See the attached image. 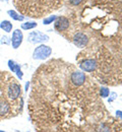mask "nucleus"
Returning <instances> with one entry per match:
<instances>
[{"mask_svg":"<svg viewBox=\"0 0 122 132\" xmlns=\"http://www.w3.org/2000/svg\"><path fill=\"white\" fill-rule=\"evenodd\" d=\"M21 96V86L15 82L14 78L10 80L7 85V97L11 102H15Z\"/></svg>","mask_w":122,"mask_h":132,"instance_id":"nucleus-1","label":"nucleus"},{"mask_svg":"<svg viewBox=\"0 0 122 132\" xmlns=\"http://www.w3.org/2000/svg\"><path fill=\"white\" fill-rule=\"evenodd\" d=\"M52 54V49L49 46L46 45H40L38 46L33 53V59L34 60H45L48 57H50Z\"/></svg>","mask_w":122,"mask_h":132,"instance_id":"nucleus-2","label":"nucleus"},{"mask_svg":"<svg viewBox=\"0 0 122 132\" xmlns=\"http://www.w3.org/2000/svg\"><path fill=\"white\" fill-rule=\"evenodd\" d=\"M49 37L45 34L41 33V32H32L29 34L28 36V42L32 43V44H41L44 42H48L49 41Z\"/></svg>","mask_w":122,"mask_h":132,"instance_id":"nucleus-3","label":"nucleus"},{"mask_svg":"<svg viewBox=\"0 0 122 132\" xmlns=\"http://www.w3.org/2000/svg\"><path fill=\"white\" fill-rule=\"evenodd\" d=\"M69 19L65 16H59L55 19L54 22V28L58 32H63L66 31L69 28Z\"/></svg>","mask_w":122,"mask_h":132,"instance_id":"nucleus-4","label":"nucleus"},{"mask_svg":"<svg viewBox=\"0 0 122 132\" xmlns=\"http://www.w3.org/2000/svg\"><path fill=\"white\" fill-rule=\"evenodd\" d=\"M86 74L83 71H74L70 75V80L73 85L75 86H82L84 83L86 82Z\"/></svg>","mask_w":122,"mask_h":132,"instance_id":"nucleus-5","label":"nucleus"},{"mask_svg":"<svg viewBox=\"0 0 122 132\" xmlns=\"http://www.w3.org/2000/svg\"><path fill=\"white\" fill-rule=\"evenodd\" d=\"M79 67L86 72H94L98 68V63L95 59H87L79 64Z\"/></svg>","mask_w":122,"mask_h":132,"instance_id":"nucleus-6","label":"nucleus"},{"mask_svg":"<svg viewBox=\"0 0 122 132\" xmlns=\"http://www.w3.org/2000/svg\"><path fill=\"white\" fill-rule=\"evenodd\" d=\"M88 42L87 36L84 33H76L73 37V43L78 48H84Z\"/></svg>","mask_w":122,"mask_h":132,"instance_id":"nucleus-7","label":"nucleus"},{"mask_svg":"<svg viewBox=\"0 0 122 132\" xmlns=\"http://www.w3.org/2000/svg\"><path fill=\"white\" fill-rule=\"evenodd\" d=\"M23 40V35L20 30H15L12 33V38H11V45L13 49H18V47L21 45Z\"/></svg>","mask_w":122,"mask_h":132,"instance_id":"nucleus-8","label":"nucleus"},{"mask_svg":"<svg viewBox=\"0 0 122 132\" xmlns=\"http://www.w3.org/2000/svg\"><path fill=\"white\" fill-rule=\"evenodd\" d=\"M8 67H9V69L12 71V72H15V74L18 75V77L21 80L22 79V77H23V73H22V71H21V69H20V66L17 64L14 61H12V60H9L8 61Z\"/></svg>","mask_w":122,"mask_h":132,"instance_id":"nucleus-9","label":"nucleus"},{"mask_svg":"<svg viewBox=\"0 0 122 132\" xmlns=\"http://www.w3.org/2000/svg\"><path fill=\"white\" fill-rule=\"evenodd\" d=\"M0 29L6 33H10L12 31V23L9 20H3L0 23Z\"/></svg>","mask_w":122,"mask_h":132,"instance_id":"nucleus-10","label":"nucleus"},{"mask_svg":"<svg viewBox=\"0 0 122 132\" xmlns=\"http://www.w3.org/2000/svg\"><path fill=\"white\" fill-rule=\"evenodd\" d=\"M7 13L9 14V16L11 17L12 19H14V20L22 21V20L25 19V16H23V15L18 14V12H17V11H14V10H8V11H7Z\"/></svg>","mask_w":122,"mask_h":132,"instance_id":"nucleus-11","label":"nucleus"},{"mask_svg":"<svg viewBox=\"0 0 122 132\" xmlns=\"http://www.w3.org/2000/svg\"><path fill=\"white\" fill-rule=\"evenodd\" d=\"M37 22L35 21H27V22H23L21 23V29L22 30H26V31H29V30H32V29H35L37 27Z\"/></svg>","mask_w":122,"mask_h":132,"instance_id":"nucleus-12","label":"nucleus"},{"mask_svg":"<svg viewBox=\"0 0 122 132\" xmlns=\"http://www.w3.org/2000/svg\"><path fill=\"white\" fill-rule=\"evenodd\" d=\"M57 18L56 15H51V16L49 17H46L44 20H43V23H44V26H48V24H51L53 21H55V19Z\"/></svg>","mask_w":122,"mask_h":132,"instance_id":"nucleus-13","label":"nucleus"},{"mask_svg":"<svg viewBox=\"0 0 122 132\" xmlns=\"http://www.w3.org/2000/svg\"><path fill=\"white\" fill-rule=\"evenodd\" d=\"M100 94H101V97H102V98H107V97L109 96V94H110V90H109V88H107V87H101Z\"/></svg>","mask_w":122,"mask_h":132,"instance_id":"nucleus-14","label":"nucleus"},{"mask_svg":"<svg viewBox=\"0 0 122 132\" xmlns=\"http://www.w3.org/2000/svg\"><path fill=\"white\" fill-rule=\"evenodd\" d=\"M10 43H11V40L9 41V38H8V37H6V36L4 37V36H3V37L1 38V44H2V45H4V44L7 45V44H10Z\"/></svg>","mask_w":122,"mask_h":132,"instance_id":"nucleus-15","label":"nucleus"},{"mask_svg":"<svg viewBox=\"0 0 122 132\" xmlns=\"http://www.w3.org/2000/svg\"><path fill=\"white\" fill-rule=\"evenodd\" d=\"M82 1H83V0H70V3H71L72 5H78V4H80Z\"/></svg>","mask_w":122,"mask_h":132,"instance_id":"nucleus-16","label":"nucleus"},{"mask_svg":"<svg viewBox=\"0 0 122 132\" xmlns=\"http://www.w3.org/2000/svg\"><path fill=\"white\" fill-rule=\"evenodd\" d=\"M116 113H117V116H119L120 118H122V111H117Z\"/></svg>","mask_w":122,"mask_h":132,"instance_id":"nucleus-17","label":"nucleus"},{"mask_svg":"<svg viewBox=\"0 0 122 132\" xmlns=\"http://www.w3.org/2000/svg\"><path fill=\"white\" fill-rule=\"evenodd\" d=\"M5 1H8V0H5Z\"/></svg>","mask_w":122,"mask_h":132,"instance_id":"nucleus-18","label":"nucleus"}]
</instances>
